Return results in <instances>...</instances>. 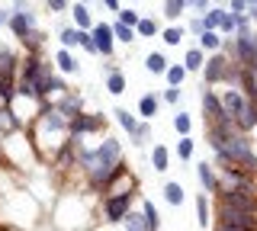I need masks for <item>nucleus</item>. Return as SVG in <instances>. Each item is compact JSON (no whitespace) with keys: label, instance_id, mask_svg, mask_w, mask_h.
Wrapping results in <instances>:
<instances>
[{"label":"nucleus","instance_id":"2f4dec72","mask_svg":"<svg viewBox=\"0 0 257 231\" xmlns=\"http://www.w3.org/2000/svg\"><path fill=\"white\" fill-rule=\"evenodd\" d=\"M193 148H196V141H193L190 135H180V141H177L174 154L180 157V161H190V157H193Z\"/></svg>","mask_w":257,"mask_h":231},{"label":"nucleus","instance_id":"9d476101","mask_svg":"<svg viewBox=\"0 0 257 231\" xmlns=\"http://www.w3.org/2000/svg\"><path fill=\"white\" fill-rule=\"evenodd\" d=\"M96 49H100L103 58H112V45H116V33H112V26H106V23H96V26L90 29Z\"/></svg>","mask_w":257,"mask_h":231},{"label":"nucleus","instance_id":"6e6552de","mask_svg":"<svg viewBox=\"0 0 257 231\" xmlns=\"http://www.w3.org/2000/svg\"><path fill=\"white\" fill-rule=\"evenodd\" d=\"M196 180H199V186H203L206 193L219 196V189H222V180H219V167H215V164H209V161H199V164H196Z\"/></svg>","mask_w":257,"mask_h":231},{"label":"nucleus","instance_id":"6ab92c4d","mask_svg":"<svg viewBox=\"0 0 257 231\" xmlns=\"http://www.w3.org/2000/svg\"><path fill=\"white\" fill-rule=\"evenodd\" d=\"M164 199H167V205H183V199H187V189H183V183L167 180V183H164Z\"/></svg>","mask_w":257,"mask_h":231},{"label":"nucleus","instance_id":"c03bdc74","mask_svg":"<svg viewBox=\"0 0 257 231\" xmlns=\"http://www.w3.org/2000/svg\"><path fill=\"white\" fill-rule=\"evenodd\" d=\"M10 17H13V10H0V29L10 26Z\"/></svg>","mask_w":257,"mask_h":231},{"label":"nucleus","instance_id":"412c9836","mask_svg":"<svg viewBox=\"0 0 257 231\" xmlns=\"http://www.w3.org/2000/svg\"><path fill=\"white\" fill-rule=\"evenodd\" d=\"M55 106H58V109H61V113L68 116V119H74V116L80 113V97H77V93H71V90H68V93H61V100L55 103Z\"/></svg>","mask_w":257,"mask_h":231},{"label":"nucleus","instance_id":"39448f33","mask_svg":"<svg viewBox=\"0 0 257 231\" xmlns=\"http://www.w3.org/2000/svg\"><path fill=\"white\" fill-rule=\"evenodd\" d=\"M215 221H228V225H241V228H247V231H257V212L235 209V205H228V202L215 205Z\"/></svg>","mask_w":257,"mask_h":231},{"label":"nucleus","instance_id":"4468645a","mask_svg":"<svg viewBox=\"0 0 257 231\" xmlns=\"http://www.w3.org/2000/svg\"><path fill=\"white\" fill-rule=\"evenodd\" d=\"M209 55L199 49V45H190L187 52H183V68L190 71V74H203V65H206Z\"/></svg>","mask_w":257,"mask_h":231},{"label":"nucleus","instance_id":"ea45409f","mask_svg":"<svg viewBox=\"0 0 257 231\" xmlns=\"http://www.w3.org/2000/svg\"><path fill=\"white\" fill-rule=\"evenodd\" d=\"M228 10L238 13V17H247V10H251V0H228Z\"/></svg>","mask_w":257,"mask_h":231},{"label":"nucleus","instance_id":"1a4fd4ad","mask_svg":"<svg viewBox=\"0 0 257 231\" xmlns=\"http://www.w3.org/2000/svg\"><path fill=\"white\" fill-rule=\"evenodd\" d=\"M100 129H103V116H96V113H77L71 119V135H77V138H84L90 132H100Z\"/></svg>","mask_w":257,"mask_h":231},{"label":"nucleus","instance_id":"7c9ffc66","mask_svg":"<svg viewBox=\"0 0 257 231\" xmlns=\"http://www.w3.org/2000/svg\"><path fill=\"white\" fill-rule=\"evenodd\" d=\"M122 221H125V231H151L148 221H145V212H128Z\"/></svg>","mask_w":257,"mask_h":231},{"label":"nucleus","instance_id":"393cba45","mask_svg":"<svg viewBox=\"0 0 257 231\" xmlns=\"http://www.w3.org/2000/svg\"><path fill=\"white\" fill-rule=\"evenodd\" d=\"M58 39H61V49H77V45H80V39H84V29H61V33H58Z\"/></svg>","mask_w":257,"mask_h":231},{"label":"nucleus","instance_id":"ddd939ff","mask_svg":"<svg viewBox=\"0 0 257 231\" xmlns=\"http://www.w3.org/2000/svg\"><path fill=\"white\" fill-rule=\"evenodd\" d=\"M158 113H161V97H158V93H145V97L139 100V119L155 122Z\"/></svg>","mask_w":257,"mask_h":231},{"label":"nucleus","instance_id":"79ce46f5","mask_svg":"<svg viewBox=\"0 0 257 231\" xmlns=\"http://www.w3.org/2000/svg\"><path fill=\"white\" fill-rule=\"evenodd\" d=\"M45 7H48V10H52V13H64V10H68V0H45Z\"/></svg>","mask_w":257,"mask_h":231},{"label":"nucleus","instance_id":"58836bf2","mask_svg":"<svg viewBox=\"0 0 257 231\" xmlns=\"http://www.w3.org/2000/svg\"><path fill=\"white\" fill-rule=\"evenodd\" d=\"M180 97H183V90H180V87H171V84H167L164 93H161V100L171 103V106H177V103H180Z\"/></svg>","mask_w":257,"mask_h":231},{"label":"nucleus","instance_id":"de8ad7c7","mask_svg":"<svg viewBox=\"0 0 257 231\" xmlns=\"http://www.w3.org/2000/svg\"><path fill=\"white\" fill-rule=\"evenodd\" d=\"M251 7H257V0H251Z\"/></svg>","mask_w":257,"mask_h":231},{"label":"nucleus","instance_id":"b1692460","mask_svg":"<svg viewBox=\"0 0 257 231\" xmlns=\"http://www.w3.org/2000/svg\"><path fill=\"white\" fill-rule=\"evenodd\" d=\"M106 90L112 93V97H122L125 93V74L122 71H109L106 74Z\"/></svg>","mask_w":257,"mask_h":231},{"label":"nucleus","instance_id":"72a5a7b5","mask_svg":"<svg viewBox=\"0 0 257 231\" xmlns=\"http://www.w3.org/2000/svg\"><path fill=\"white\" fill-rule=\"evenodd\" d=\"M183 10H187V0H164V17L171 20V23L180 20Z\"/></svg>","mask_w":257,"mask_h":231},{"label":"nucleus","instance_id":"c9c22d12","mask_svg":"<svg viewBox=\"0 0 257 231\" xmlns=\"http://www.w3.org/2000/svg\"><path fill=\"white\" fill-rule=\"evenodd\" d=\"M148 135H151V122H145V119H142V125H139V129H135V135H132V145L142 148L145 141H148Z\"/></svg>","mask_w":257,"mask_h":231},{"label":"nucleus","instance_id":"7ed1b4c3","mask_svg":"<svg viewBox=\"0 0 257 231\" xmlns=\"http://www.w3.org/2000/svg\"><path fill=\"white\" fill-rule=\"evenodd\" d=\"M219 202H228L235 205V209H244V212H257V183H251V186H231V189H222Z\"/></svg>","mask_w":257,"mask_h":231},{"label":"nucleus","instance_id":"49530a36","mask_svg":"<svg viewBox=\"0 0 257 231\" xmlns=\"http://www.w3.org/2000/svg\"><path fill=\"white\" fill-rule=\"evenodd\" d=\"M212 4H219V7H225V4H228V0H212Z\"/></svg>","mask_w":257,"mask_h":231},{"label":"nucleus","instance_id":"4c0bfd02","mask_svg":"<svg viewBox=\"0 0 257 231\" xmlns=\"http://www.w3.org/2000/svg\"><path fill=\"white\" fill-rule=\"evenodd\" d=\"M119 20L128 23V26H139V23H142V13L132 10V7H122V10H119Z\"/></svg>","mask_w":257,"mask_h":231},{"label":"nucleus","instance_id":"c756f323","mask_svg":"<svg viewBox=\"0 0 257 231\" xmlns=\"http://www.w3.org/2000/svg\"><path fill=\"white\" fill-rule=\"evenodd\" d=\"M238 26H241V17H238V13H231V10H225L219 33H222V36H235V33H238Z\"/></svg>","mask_w":257,"mask_h":231},{"label":"nucleus","instance_id":"5701e85b","mask_svg":"<svg viewBox=\"0 0 257 231\" xmlns=\"http://www.w3.org/2000/svg\"><path fill=\"white\" fill-rule=\"evenodd\" d=\"M112 26V33H116V42H135L139 39V33H135V26H128V23H122V20H116V23H109Z\"/></svg>","mask_w":257,"mask_h":231},{"label":"nucleus","instance_id":"0eeeda50","mask_svg":"<svg viewBox=\"0 0 257 231\" xmlns=\"http://www.w3.org/2000/svg\"><path fill=\"white\" fill-rule=\"evenodd\" d=\"M10 29H13V36L20 39V42H26V39L36 33V17H32L29 7H26V10H13V17H10Z\"/></svg>","mask_w":257,"mask_h":231},{"label":"nucleus","instance_id":"8fccbe9b","mask_svg":"<svg viewBox=\"0 0 257 231\" xmlns=\"http://www.w3.org/2000/svg\"><path fill=\"white\" fill-rule=\"evenodd\" d=\"M132 4H135V0H132Z\"/></svg>","mask_w":257,"mask_h":231},{"label":"nucleus","instance_id":"a18cd8bd","mask_svg":"<svg viewBox=\"0 0 257 231\" xmlns=\"http://www.w3.org/2000/svg\"><path fill=\"white\" fill-rule=\"evenodd\" d=\"M103 7H106V10H112V13L122 10V7H119V0H103Z\"/></svg>","mask_w":257,"mask_h":231},{"label":"nucleus","instance_id":"cd10ccee","mask_svg":"<svg viewBox=\"0 0 257 231\" xmlns=\"http://www.w3.org/2000/svg\"><path fill=\"white\" fill-rule=\"evenodd\" d=\"M142 212H145V221H148V228L158 231V228H161V212L155 209V202H151V199H142Z\"/></svg>","mask_w":257,"mask_h":231},{"label":"nucleus","instance_id":"a19ab883","mask_svg":"<svg viewBox=\"0 0 257 231\" xmlns=\"http://www.w3.org/2000/svg\"><path fill=\"white\" fill-rule=\"evenodd\" d=\"M212 7V0H187V10L190 13H206Z\"/></svg>","mask_w":257,"mask_h":231},{"label":"nucleus","instance_id":"f257e3e1","mask_svg":"<svg viewBox=\"0 0 257 231\" xmlns=\"http://www.w3.org/2000/svg\"><path fill=\"white\" fill-rule=\"evenodd\" d=\"M225 154L235 161V167H241V170H247V173H254L257 177V148H254V138L247 132H231V138H228V145H225Z\"/></svg>","mask_w":257,"mask_h":231},{"label":"nucleus","instance_id":"f3484780","mask_svg":"<svg viewBox=\"0 0 257 231\" xmlns=\"http://www.w3.org/2000/svg\"><path fill=\"white\" fill-rule=\"evenodd\" d=\"M167 68H171V61H167L161 52H148V55H145V71H148V74H161V77H164Z\"/></svg>","mask_w":257,"mask_h":231},{"label":"nucleus","instance_id":"423d86ee","mask_svg":"<svg viewBox=\"0 0 257 231\" xmlns=\"http://www.w3.org/2000/svg\"><path fill=\"white\" fill-rule=\"evenodd\" d=\"M199 103H203V119H206V122H222V119H228V116H225V106H222V97H219L215 87L203 84V97H199Z\"/></svg>","mask_w":257,"mask_h":231},{"label":"nucleus","instance_id":"a211bd4d","mask_svg":"<svg viewBox=\"0 0 257 231\" xmlns=\"http://www.w3.org/2000/svg\"><path fill=\"white\" fill-rule=\"evenodd\" d=\"M71 17H74L77 29H87V33H90V29L96 26V23H93V17H90V10H87V4H84V0H80V4H74V7H71Z\"/></svg>","mask_w":257,"mask_h":231},{"label":"nucleus","instance_id":"f03ea898","mask_svg":"<svg viewBox=\"0 0 257 231\" xmlns=\"http://www.w3.org/2000/svg\"><path fill=\"white\" fill-rule=\"evenodd\" d=\"M228 68H231V58L225 52H212L203 65V84L206 87H222L228 81Z\"/></svg>","mask_w":257,"mask_h":231},{"label":"nucleus","instance_id":"f8f14e48","mask_svg":"<svg viewBox=\"0 0 257 231\" xmlns=\"http://www.w3.org/2000/svg\"><path fill=\"white\" fill-rule=\"evenodd\" d=\"M212 193H206V189H203V193H196V225L199 228H209V225H212Z\"/></svg>","mask_w":257,"mask_h":231},{"label":"nucleus","instance_id":"473e14b6","mask_svg":"<svg viewBox=\"0 0 257 231\" xmlns=\"http://www.w3.org/2000/svg\"><path fill=\"white\" fill-rule=\"evenodd\" d=\"M187 74H190V71L183 68V65H171L164 77H167V84H171V87H183V81H187Z\"/></svg>","mask_w":257,"mask_h":231},{"label":"nucleus","instance_id":"f704fd0d","mask_svg":"<svg viewBox=\"0 0 257 231\" xmlns=\"http://www.w3.org/2000/svg\"><path fill=\"white\" fill-rule=\"evenodd\" d=\"M174 132H177V135H190V132H193V119H190L187 113H177V116H174Z\"/></svg>","mask_w":257,"mask_h":231},{"label":"nucleus","instance_id":"bb28decb","mask_svg":"<svg viewBox=\"0 0 257 231\" xmlns=\"http://www.w3.org/2000/svg\"><path fill=\"white\" fill-rule=\"evenodd\" d=\"M116 122L122 125V129L128 132V138H132V135H135V129L142 125V119H135L132 113H128V109H116Z\"/></svg>","mask_w":257,"mask_h":231},{"label":"nucleus","instance_id":"20e7f679","mask_svg":"<svg viewBox=\"0 0 257 231\" xmlns=\"http://www.w3.org/2000/svg\"><path fill=\"white\" fill-rule=\"evenodd\" d=\"M132 202H135V193H116V196H103V221L116 225L122 221L128 212H132Z\"/></svg>","mask_w":257,"mask_h":231},{"label":"nucleus","instance_id":"2eb2a0df","mask_svg":"<svg viewBox=\"0 0 257 231\" xmlns=\"http://www.w3.org/2000/svg\"><path fill=\"white\" fill-rule=\"evenodd\" d=\"M222 42H225V36L219 33V29H206L203 36H196V45H199V49H203L206 55L222 52Z\"/></svg>","mask_w":257,"mask_h":231},{"label":"nucleus","instance_id":"09e8293b","mask_svg":"<svg viewBox=\"0 0 257 231\" xmlns=\"http://www.w3.org/2000/svg\"><path fill=\"white\" fill-rule=\"evenodd\" d=\"M84 4H87V0H84Z\"/></svg>","mask_w":257,"mask_h":231},{"label":"nucleus","instance_id":"4be33fe9","mask_svg":"<svg viewBox=\"0 0 257 231\" xmlns=\"http://www.w3.org/2000/svg\"><path fill=\"white\" fill-rule=\"evenodd\" d=\"M151 167H155L158 173L171 170V151H167L164 145H155V148H151Z\"/></svg>","mask_w":257,"mask_h":231},{"label":"nucleus","instance_id":"37998d69","mask_svg":"<svg viewBox=\"0 0 257 231\" xmlns=\"http://www.w3.org/2000/svg\"><path fill=\"white\" fill-rule=\"evenodd\" d=\"M212 231H247L241 225H228V221H212Z\"/></svg>","mask_w":257,"mask_h":231},{"label":"nucleus","instance_id":"e433bc0d","mask_svg":"<svg viewBox=\"0 0 257 231\" xmlns=\"http://www.w3.org/2000/svg\"><path fill=\"white\" fill-rule=\"evenodd\" d=\"M187 29H190L193 36H203V33H206V20H203V13H193L190 23H187Z\"/></svg>","mask_w":257,"mask_h":231},{"label":"nucleus","instance_id":"c85d7f7f","mask_svg":"<svg viewBox=\"0 0 257 231\" xmlns=\"http://www.w3.org/2000/svg\"><path fill=\"white\" fill-rule=\"evenodd\" d=\"M135 33H139V39H151V36H158V33H161V23H158V20H151V17H142V23L135 26Z\"/></svg>","mask_w":257,"mask_h":231},{"label":"nucleus","instance_id":"aec40b11","mask_svg":"<svg viewBox=\"0 0 257 231\" xmlns=\"http://www.w3.org/2000/svg\"><path fill=\"white\" fill-rule=\"evenodd\" d=\"M55 65H58L61 74H77V71H80V65H77L74 55H71V49H61L58 55H55Z\"/></svg>","mask_w":257,"mask_h":231},{"label":"nucleus","instance_id":"a878e982","mask_svg":"<svg viewBox=\"0 0 257 231\" xmlns=\"http://www.w3.org/2000/svg\"><path fill=\"white\" fill-rule=\"evenodd\" d=\"M225 10L228 7H219V4H212L209 10L203 13V20H206V29H219L222 26V17H225Z\"/></svg>","mask_w":257,"mask_h":231},{"label":"nucleus","instance_id":"9b49d317","mask_svg":"<svg viewBox=\"0 0 257 231\" xmlns=\"http://www.w3.org/2000/svg\"><path fill=\"white\" fill-rule=\"evenodd\" d=\"M20 68H23V58H20V55H16L13 49H7V45H0V77H10V81H16Z\"/></svg>","mask_w":257,"mask_h":231},{"label":"nucleus","instance_id":"dca6fc26","mask_svg":"<svg viewBox=\"0 0 257 231\" xmlns=\"http://www.w3.org/2000/svg\"><path fill=\"white\" fill-rule=\"evenodd\" d=\"M190 29L183 26V23H171L167 29H161V42L171 45V49H177V45H183V39H187Z\"/></svg>","mask_w":257,"mask_h":231}]
</instances>
